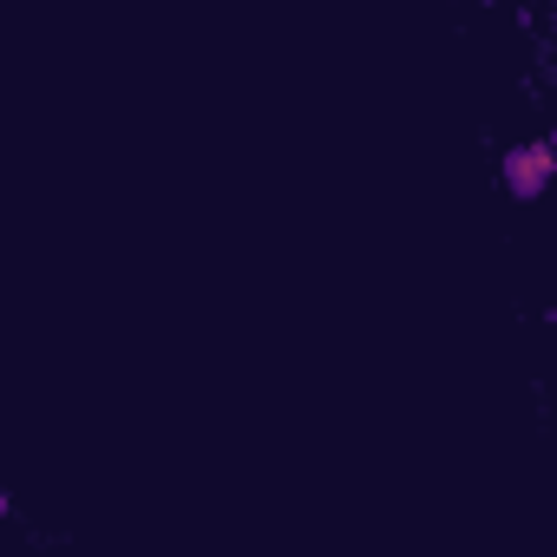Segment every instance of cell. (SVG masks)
<instances>
[{
    "label": "cell",
    "instance_id": "6da1fadb",
    "mask_svg": "<svg viewBox=\"0 0 557 557\" xmlns=\"http://www.w3.org/2000/svg\"><path fill=\"white\" fill-rule=\"evenodd\" d=\"M550 177H557V151H550L544 138H531V145H511V151H505V190H511L518 203L544 197V190H550Z\"/></svg>",
    "mask_w": 557,
    "mask_h": 557
},
{
    "label": "cell",
    "instance_id": "7a4b0ae2",
    "mask_svg": "<svg viewBox=\"0 0 557 557\" xmlns=\"http://www.w3.org/2000/svg\"><path fill=\"white\" fill-rule=\"evenodd\" d=\"M8 511H14V505H8V492H0V518H8Z\"/></svg>",
    "mask_w": 557,
    "mask_h": 557
}]
</instances>
